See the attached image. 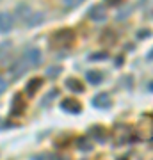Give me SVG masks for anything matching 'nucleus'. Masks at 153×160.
Returning <instances> with one entry per match:
<instances>
[{"mask_svg": "<svg viewBox=\"0 0 153 160\" xmlns=\"http://www.w3.org/2000/svg\"><path fill=\"white\" fill-rule=\"evenodd\" d=\"M75 43V32L71 29H61L50 36L52 48H69Z\"/></svg>", "mask_w": 153, "mask_h": 160, "instance_id": "nucleus-1", "label": "nucleus"}, {"mask_svg": "<svg viewBox=\"0 0 153 160\" xmlns=\"http://www.w3.org/2000/svg\"><path fill=\"white\" fill-rule=\"evenodd\" d=\"M137 133H141L139 137L141 139H151L153 137V118H148L144 116L142 121L137 126Z\"/></svg>", "mask_w": 153, "mask_h": 160, "instance_id": "nucleus-2", "label": "nucleus"}, {"mask_svg": "<svg viewBox=\"0 0 153 160\" xmlns=\"http://www.w3.org/2000/svg\"><path fill=\"white\" fill-rule=\"evenodd\" d=\"M22 59L28 68H34V66H38L41 62V52L38 48H27L25 53L22 55Z\"/></svg>", "mask_w": 153, "mask_h": 160, "instance_id": "nucleus-3", "label": "nucleus"}, {"mask_svg": "<svg viewBox=\"0 0 153 160\" xmlns=\"http://www.w3.org/2000/svg\"><path fill=\"white\" fill-rule=\"evenodd\" d=\"M13 25H14V20L9 12H0V32L4 34V32H9L13 29Z\"/></svg>", "mask_w": 153, "mask_h": 160, "instance_id": "nucleus-4", "label": "nucleus"}, {"mask_svg": "<svg viewBox=\"0 0 153 160\" xmlns=\"http://www.w3.org/2000/svg\"><path fill=\"white\" fill-rule=\"evenodd\" d=\"M89 18L93 20V22H103V20H107V11H105V7L103 6H94L89 11Z\"/></svg>", "mask_w": 153, "mask_h": 160, "instance_id": "nucleus-5", "label": "nucleus"}, {"mask_svg": "<svg viewBox=\"0 0 153 160\" xmlns=\"http://www.w3.org/2000/svg\"><path fill=\"white\" fill-rule=\"evenodd\" d=\"M89 132H91V135L94 137V141H98V142H105L109 139V130L103 128V126H93Z\"/></svg>", "mask_w": 153, "mask_h": 160, "instance_id": "nucleus-6", "label": "nucleus"}, {"mask_svg": "<svg viewBox=\"0 0 153 160\" xmlns=\"http://www.w3.org/2000/svg\"><path fill=\"white\" fill-rule=\"evenodd\" d=\"M23 110H25V100H23L22 94H16L14 100H13L11 114L13 116H20V114H23Z\"/></svg>", "mask_w": 153, "mask_h": 160, "instance_id": "nucleus-7", "label": "nucleus"}, {"mask_svg": "<svg viewBox=\"0 0 153 160\" xmlns=\"http://www.w3.org/2000/svg\"><path fill=\"white\" fill-rule=\"evenodd\" d=\"M63 109L66 112H71V114H79L80 110H82V105H80V102H77L73 98H68V100L63 102Z\"/></svg>", "mask_w": 153, "mask_h": 160, "instance_id": "nucleus-8", "label": "nucleus"}, {"mask_svg": "<svg viewBox=\"0 0 153 160\" xmlns=\"http://www.w3.org/2000/svg\"><path fill=\"white\" fill-rule=\"evenodd\" d=\"M41 86H43V78H30L28 80V84H27V87H25V91H27V94L28 96H34L36 92L41 89Z\"/></svg>", "mask_w": 153, "mask_h": 160, "instance_id": "nucleus-9", "label": "nucleus"}, {"mask_svg": "<svg viewBox=\"0 0 153 160\" xmlns=\"http://www.w3.org/2000/svg\"><path fill=\"white\" fill-rule=\"evenodd\" d=\"M93 105H96L100 109H105V107H110V96L107 92H100L93 98Z\"/></svg>", "mask_w": 153, "mask_h": 160, "instance_id": "nucleus-10", "label": "nucleus"}, {"mask_svg": "<svg viewBox=\"0 0 153 160\" xmlns=\"http://www.w3.org/2000/svg\"><path fill=\"white\" fill-rule=\"evenodd\" d=\"M66 87L73 92H84V84H82L79 78H75V77H69V78L66 80Z\"/></svg>", "mask_w": 153, "mask_h": 160, "instance_id": "nucleus-11", "label": "nucleus"}, {"mask_svg": "<svg viewBox=\"0 0 153 160\" xmlns=\"http://www.w3.org/2000/svg\"><path fill=\"white\" fill-rule=\"evenodd\" d=\"M102 80H103V77H102V73H100V71H89V73H87V82H89V84L98 86Z\"/></svg>", "mask_w": 153, "mask_h": 160, "instance_id": "nucleus-12", "label": "nucleus"}, {"mask_svg": "<svg viewBox=\"0 0 153 160\" xmlns=\"http://www.w3.org/2000/svg\"><path fill=\"white\" fill-rule=\"evenodd\" d=\"M114 41H116V36H114L112 30H105L102 36V45H112Z\"/></svg>", "mask_w": 153, "mask_h": 160, "instance_id": "nucleus-13", "label": "nucleus"}, {"mask_svg": "<svg viewBox=\"0 0 153 160\" xmlns=\"http://www.w3.org/2000/svg\"><path fill=\"white\" fill-rule=\"evenodd\" d=\"M57 94H59V91H57V89H54V91H52L50 94H48V96H46L45 100H43V105H46V103L50 102V100H54V98H57Z\"/></svg>", "mask_w": 153, "mask_h": 160, "instance_id": "nucleus-14", "label": "nucleus"}, {"mask_svg": "<svg viewBox=\"0 0 153 160\" xmlns=\"http://www.w3.org/2000/svg\"><path fill=\"white\" fill-rule=\"evenodd\" d=\"M9 48H11L9 43H2V45H0V59L4 57V53H6V52H9Z\"/></svg>", "mask_w": 153, "mask_h": 160, "instance_id": "nucleus-15", "label": "nucleus"}, {"mask_svg": "<svg viewBox=\"0 0 153 160\" xmlns=\"http://www.w3.org/2000/svg\"><path fill=\"white\" fill-rule=\"evenodd\" d=\"M79 146H82V149H84V151H87V149H91V144L87 142V141H85L84 137H82V139L79 141Z\"/></svg>", "mask_w": 153, "mask_h": 160, "instance_id": "nucleus-16", "label": "nucleus"}, {"mask_svg": "<svg viewBox=\"0 0 153 160\" xmlns=\"http://www.w3.org/2000/svg\"><path fill=\"white\" fill-rule=\"evenodd\" d=\"M6 91H7V82L2 78V77H0V96H2Z\"/></svg>", "mask_w": 153, "mask_h": 160, "instance_id": "nucleus-17", "label": "nucleus"}, {"mask_svg": "<svg viewBox=\"0 0 153 160\" xmlns=\"http://www.w3.org/2000/svg\"><path fill=\"white\" fill-rule=\"evenodd\" d=\"M46 73L52 75V77H55V75L61 73V68H59V66H55V68H48V71H46Z\"/></svg>", "mask_w": 153, "mask_h": 160, "instance_id": "nucleus-18", "label": "nucleus"}, {"mask_svg": "<svg viewBox=\"0 0 153 160\" xmlns=\"http://www.w3.org/2000/svg\"><path fill=\"white\" fill-rule=\"evenodd\" d=\"M105 2H107L109 6H114V7H116V6H119V4H121L123 0H105Z\"/></svg>", "mask_w": 153, "mask_h": 160, "instance_id": "nucleus-19", "label": "nucleus"}, {"mask_svg": "<svg viewBox=\"0 0 153 160\" xmlns=\"http://www.w3.org/2000/svg\"><path fill=\"white\" fill-rule=\"evenodd\" d=\"M148 57H150V59H153V50L150 52V53H148Z\"/></svg>", "mask_w": 153, "mask_h": 160, "instance_id": "nucleus-20", "label": "nucleus"}, {"mask_svg": "<svg viewBox=\"0 0 153 160\" xmlns=\"http://www.w3.org/2000/svg\"><path fill=\"white\" fill-rule=\"evenodd\" d=\"M75 2H84V0H75ZM75 2H73V4H75Z\"/></svg>", "mask_w": 153, "mask_h": 160, "instance_id": "nucleus-21", "label": "nucleus"}, {"mask_svg": "<svg viewBox=\"0 0 153 160\" xmlns=\"http://www.w3.org/2000/svg\"><path fill=\"white\" fill-rule=\"evenodd\" d=\"M150 89H153V84H150Z\"/></svg>", "mask_w": 153, "mask_h": 160, "instance_id": "nucleus-22", "label": "nucleus"}]
</instances>
